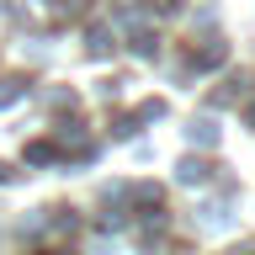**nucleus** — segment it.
I'll return each instance as SVG.
<instances>
[{
    "label": "nucleus",
    "instance_id": "obj_1",
    "mask_svg": "<svg viewBox=\"0 0 255 255\" xmlns=\"http://www.w3.org/2000/svg\"><path fill=\"white\" fill-rule=\"evenodd\" d=\"M186 138H191V143H218V128H213V117H191V123H186Z\"/></svg>",
    "mask_w": 255,
    "mask_h": 255
},
{
    "label": "nucleus",
    "instance_id": "obj_2",
    "mask_svg": "<svg viewBox=\"0 0 255 255\" xmlns=\"http://www.w3.org/2000/svg\"><path fill=\"white\" fill-rule=\"evenodd\" d=\"M175 175H181L186 186H202V181H207V165H202V159H181V165H175Z\"/></svg>",
    "mask_w": 255,
    "mask_h": 255
},
{
    "label": "nucleus",
    "instance_id": "obj_3",
    "mask_svg": "<svg viewBox=\"0 0 255 255\" xmlns=\"http://www.w3.org/2000/svg\"><path fill=\"white\" fill-rule=\"evenodd\" d=\"M85 53H96V59H107V53H112V37H107L101 27H96V32H85Z\"/></svg>",
    "mask_w": 255,
    "mask_h": 255
},
{
    "label": "nucleus",
    "instance_id": "obj_4",
    "mask_svg": "<svg viewBox=\"0 0 255 255\" xmlns=\"http://www.w3.org/2000/svg\"><path fill=\"white\" fill-rule=\"evenodd\" d=\"M202 223L207 229H229V207H202Z\"/></svg>",
    "mask_w": 255,
    "mask_h": 255
},
{
    "label": "nucleus",
    "instance_id": "obj_5",
    "mask_svg": "<svg viewBox=\"0 0 255 255\" xmlns=\"http://www.w3.org/2000/svg\"><path fill=\"white\" fill-rule=\"evenodd\" d=\"M16 96H21V80H5V85H0V107H11Z\"/></svg>",
    "mask_w": 255,
    "mask_h": 255
},
{
    "label": "nucleus",
    "instance_id": "obj_6",
    "mask_svg": "<svg viewBox=\"0 0 255 255\" xmlns=\"http://www.w3.org/2000/svg\"><path fill=\"white\" fill-rule=\"evenodd\" d=\"M0 181H11V170H5V165H0Z\"/></svg>",
    "mask_w": 255,
    "mask_h": 255
},
{
    "label": "nucleus",
    "instance_id": "obj_7",
    "mask_svg": "<svg viewBox=\"0 0 255 255\" xmlns=\"http://www.w3.org/2000/svg\"><path fill=\"white\" fill-rule=\"evenodd\" d=\"M0 5H5V0H0Z\"/></svg>",
    "mask_w": 255,
    "mask_h": 255
}]
</instances>
